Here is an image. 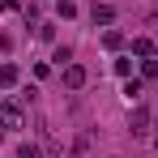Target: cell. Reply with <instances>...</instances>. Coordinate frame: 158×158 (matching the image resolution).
Segmentation results:
<instances>
[{
    "instance_id": "6da1fadb",
    "label": "cell",
    "mask_w": 158,
    "mask_h": 158,
    "mask_svg": "<svg viewBox=\"0 0 158 158\" xmlns=\"http://www.w3.org/2000/svg\"><path fill=\"white\" fill-rule=\"evenodd\" d=\"M22 124H26V115H22L17 103H4V107H0V128H22Z\"/></svg>"
},
{
    "instance_id": "7a4b0ae2",
    "label": "cell",
    "mask_w": 158,
    "mask_h": 158,
    "mask_svg": "<svg viewBox=\"0 0 158 158\" xmlns=\"http://www.w3.org/2000/svg\"><path fill=\"white\" fill-rule=\"evenodd\" d=\"M64 85H69V90H81V85H85V69H81V64H69V69H64Z\"/></svg>"
},
{
    "instance_id": "3957f363",
    "label": "cell",
    "mask_w": 158,
    "mask_h": 158,
    "mask_svg": "<svg viewBox=\"0 0 158 158\" xmlns=\"http://www.w3.org/2000/svg\"><path fill=\"white\" fill-rule=\"evenodd\" d=\"M128 124H132V132H145V124H150V111H145V107H137Z\"/></svg>"
},
{
    "instance_id": "277c9868",
    "label": "cell",
    "mask_w": 158,
    "mask_h": 158,
    "mask_svg": "<svg viewBox=\"0 0 158 158\" xmlns=\"http://www.w3.org/2000/svg\"><path fill=\"white\" fill-rule=\"evenodd\" d=\"M0 85H17V64H0Z\"/></svg>"
},
{
    "instance_id": "5b68a950",
    "label": "cell",
    "mask_w": 158,
    "mask_h": 158,
    "mask_svg": "<svg viewBox=\"0 0 158 158\" xmlns=\"http://www.w3.org/2000/svg\"><path fill=\"white\" fill-rule=\"evenodd\" d=\"M103 47H107V52L124 47V34H120V30H107V34H103Z\"/></svg>"
},
{
    "instance_id": "8992f818",
    "label": "cell",
    "mask_w": 158,
    "mask_h": 158,
    "mask_svg": "<svg viewBox=\"0 0 158 158\" xmlns=\"http://www.w3.org/2000/svg\"><path fill=\"white\" fill-rule=\"evenodd\" d=\"M141 77H150V81H158V60H150V56L141 60Z\"/></svg>"
},
{
    "instance_id": "52a82bcc",
    "label": "cell",
    "mask_w": 158,
    "mask_h": 158,
    "mask_svg": "<svg viewBox=\"0 0 158 158\" xmlns=\"http://www.w3.org/2000/svg\"><path fill=\"white\" fill-rule=\"evenodd\" d=\"M56 13L69 22V17H77V4H73V0H60V4H56Z\"/></svg>"
},
{
    "instance_id": "ba28073f",
    "label": "cell",
    "mask_w": 158,
    "mask_h": 158,
    "mask_svg": "<svg viewBox=\"0 0 158 158\" xmlns=\"http://www.w3.org/2000/svg\"><path fill=\"white\" fill-rule=\"evenodd\" d=\"M132 52H137V56H141V60H145V56L154 52V43H150V39H137V43H132Z\"/></svg>"
},
{
    "instance_id": "9c48e42d",
    "label": "cell",
    "mask_w": 158,
    "mask_h": 158,
    "mask_svg": "<svg viewBox=\"0 0 158 158\" xmlns=\"http://www.w3.org/2000/svg\"><path fill=\"white\" fill-rule=\"evenodd\" d=\"M115 13H111V4H94V22H111Z\"/></svg>"
},
{
    "instance_id": "30bf717a",
    "label": "cell",
    "mask_w": 158,
    "mask_h": 158,
    "mask_svg": "<svg viewBox=\"0 0 158 158\" xmlns=\"http://www.w3.org/2000/svg\"><path fill=\"white\" fill-rule=\"evenodd\" d=\"M124 94H128V103H132V98H141V81H128V85H124Z\"/></svg>"
},
{
    "instance_id": "8fae6325",
    "label": "cell",
    "mask_w": 158,
    "mask_h": 158,
    "mask_svg": "<svg viewBox=\"0 0 158 158\" xmlns=\"http://www.w3.org/2000/svg\"><path fill=\"white\" fill-rule=\"evenodd\" d=\"M17 158H39V145H30V141H26V145L17 150Z\"/></svg>"
},
{
    "instance_id": "7c38bea8",
    "label": "cell",
    "mask_w": 158,
    "mask_h": 158,
    "mask_svg": "<svg viewBox=\"0 0 158 158\" xmlns=\"http://www.w3.org/2000/svg\"><path fill=\"white\" fill-rule=\"evenodd\" d=\"M0 9H4V0H0Z\"/></svg>"
}]
</instances>
